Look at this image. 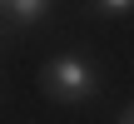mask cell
Wrapping results in <instances>:
<instances>
[{"instance_id":"6da1fadb","label":"cell","mask_w":134,"mask_h":124,"mask_svg":"<svg viewBox=\"0 0 134 124\" xmlns=\"http://www.w3.org/2000/svg\"><path fill=\"white\" fill-rule=\"evenodd\" d=\"M99 84H104L99 65H94L90 55H80V50H65V55H55V60L40 70V89H45L55 104H90V99L99 94Z\"/></svg>"},{"instance_id":"7a4b0ae2","label":"cell","mask_w":134,"mask_h":124,"mask_svg":"<svg viewBox=\"0 0 134 124\" xmlns=\"http://www.w3.org/2000/svg\"><path fill=\"white\" fill-rule=\"evenodd\" d=\"M0 5H5V25L15 30V25H40L55 0H0Z\"/></svg>"},{"instance_id":"277c9868","label":"cell","mask_w":134,"mask_h":124,"mask_svg":"<svg viewBox=\"0 0 134 124\" xmlns=\"http://www.w3.org/2000/svg\"><path fill=\"white\" fill-rule=\"evenodd\" d=\"M114 124H134V104H124V114H119Z\"/></svg>"},{"instance_id":"3957f363","label":"cell","mask_w":134,"mask_h":124,"mask_svg":"<svg viewBox=\"0 0 134 124\" xmlns=\"http://www.w3.org/2000/svg\"><path fill=\"white\" fill-rule=\"evenodd\" d=\"M90 10L104 20H119V15H134V0H90Z\"/></svg>"}]
</instances>
